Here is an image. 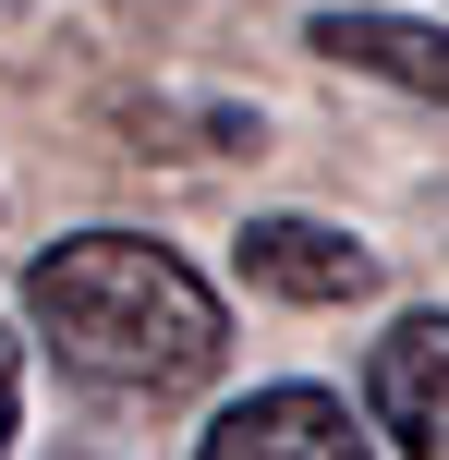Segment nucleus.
Segmentation results:
<instances>
[{"label":"nucleus","mask_w":449,"mask_h":460,"mask_svg":"<svg viewBox=\"0 0 449 460\" xmlns=\"http://www.w3.org/2000/svg\"><path fill=\"white\" fill-rule=\"evenodd\" d=\"M304 49L340 61V73H377V85L437 97V110H449V24H413V13H316Z\"/></svg>","instance_id":"obj_5"},{"label":"nucleus","mask_w":449,"mask_h":460,"mask_svg":"<svg viewBox=\"0 0 449 460\" xmlns=\"http://www.w3.org/2000/svg\"><path fill=\"white\" fill-rule=\"evenodd\" d=\"M243 279L280 291V303H364L377 291V254L353 230H328V218H256L243 230Z\"/></svg>","instance_id":"obj_4"},{"label":"nucleus","mask_w":449,"mask_h":460,"mask_svg":"<svg viewBox=\"0 0 449 460\" xmlns=\"http://www.w3.org/2000/svg\"><path fill=\"white\" fill-rule=\"evenodd\" d=\"M194 460H389L377 412H353L340 388H243L231 412L194 437Z\"/></svg>","instance_id":"obj_2"},{"label":"nucleus","mask_w":449,"mask_h":460,"mask_svg":"<svg viewBox=\"0 0 449 460\" xmlns=\"http://www.w3.org/2000/svg\"><path fill=\"white\" fill-rule=\"evenodd\" d=\"M364 412H377L389 448L449 460V315H401L364 351Z\"/></svg>","instance_id":"obj_3"},{"label":"nucleus","mask_w":449,"mask_h":460,"mask_svg":"<svg viewBox=\"0 0 449 460\" xmlns=\"http://www.w3.org/2000/svg\"><path fill=\"white\" fill-rule=\"evenodd\" d=\"M24 315H37L49 364L85 376L97 400H183L219 376L231 315L219 291L146 230H73L24 267Z\"/></svg>","instance_id":"obj_1"},{"label":"nucleus","mask_w":449,"mask_h":460,"mask_svg":"<svg viewBox=\"0 0 449 460\" xmlns=\"http://www.w3.org/2000/svg\"><path fill=\"white\" fill-rule=\"evenodd\" d=\"M13 424H24V351L0 340V448H13Z\"/></svg>","instance_id":"obj_6"}]
</instances>
